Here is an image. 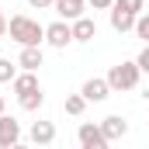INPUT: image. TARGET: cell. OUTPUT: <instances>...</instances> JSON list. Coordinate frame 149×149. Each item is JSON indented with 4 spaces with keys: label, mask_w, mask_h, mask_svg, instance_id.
Segmentation results:
<instances>
[{
    "label": "cell",
    "mask_w": 149,
    "mask_h": 149,
    "mask_svg": "<svg viewBox=\"0 0 149 149\" xmlns=\"http://www.w3.org/2000/svg\"><path fill=\"white\" fill-rule=\"evenodd\" d=\"M7 35L14 38L17 45H42L45 42V28L38 24L35 17H28V14H14L7 21Z\"/></svg>",
    "instance_id": "1"
},
{
    "label": "cell",
    "mask_w": 149,
    "mask_h": 149,
    "mask_svg": "<svg viewBox=\"0 0 149 149\" xmlns=\"http://www.w3.org/2000/svg\"><path fill=\"white\" fill-rule=\"evenodd\" d=\"M139 76H142V70H139V63L132 59V63L111 66V70H108V83H111V90L125 94V90H135V87H139Z\"/></svg>",
    "instance_id": "2"
},
{
    "label": "cell",
    "mask_w": 149,
    "mask_h": 149,
    "mask_svg": "<svg viewBox=\"0 0 149 149\" xmlns=\"http://www.w3.org/2000/svg\"><path fill=\"white\" fill-rule=\"evenodd\" d=\"M76 142L83 149H108V135H104V128L101 125H90V121H83L80 128H76Z\"/></svg>",
    "instance_id": "3"
},
{
    "label": "cell",
    "mask_w": 149,
    "mask_h": 149,
    "mask_svg": "<svg viewBox=\"0 0 149 149\" xmlns=\"http://www.w3.org/2000/svg\"><path fill=\"white\" fill-rule=\"evenodd\" d=\"M80 94L87 97V104H101V101H108L114 90H111V83H108V76H90L83 87H80Z\"/></svg>",
    "instance_id": "4"
},
{
    "label": "cell",
    "mask_w": 149,
    "mask_h": 149,
    "mask_svg": "<svg viewBox=\"0 0 149 149\" xmlns=\"http://www.w3.org/2000/svg\"><path fill=\"white\" fill-rule=\"evenodd\" d=\"M45 42H49L52 49H66V45L73 42V24H70V21H63V17H59V21H52V24L45 28Z\"/></svg>",
    "instance_id": "5"
},
{
    "label": "cell",
    "mask_w": 149,
    "mask_h": 149,
    "mask_svg": "<svg viewBox=\"0 0 149 149\" xmlns=\"http://www.w3.org/2000/svg\"><path fill=\"white\" fill-rule=\"evenodd\" d=\"M21 142V121L10 114H0V149H10Z\"/></svg>",
    "instance_id": "6"
},
{
    "label": "cell",
    "mask_w": 149,
    "mask_h": 149,
    "mask_svg": "<svg viewBox=\"0 0 149 149\" xmlns=\"http://www.w3.org/2000/svg\"><path fill=\"white\" fill-rule=\"evenodd\" d=\"M52 10H56L63 21H76V17H83V14H87V0H56V3H52Z\"/></svg>",
    "instance_id": "7"
},
{
    "label": "cell",
    "mask_w": 149,
    "mask_h": 149,
    "mask_svg": "<svg viewBox=\"0 0 149 149\" xmlns=\"http://www.w3.org/2000/svg\"><path fill=\"white\" fill-rule=\"evenodd\" d=\"M45 63V52H42V45H21V56H17V66L21 70H31L38 73V66Z\"/></svg>",
    "instance_id": "8"
},
{
    "label": "cell",
    "mask_w": 149,
    "mask_h": 149,
    "mask_svg": "<svg viewBox=\"0 0 149 149\" xmlns=\"http://www.w3.org/2000/svg\"><path fill=\"white\" fill-rule=\"evenodd\" d=\"M28 139H31L35 146H52V142H56V125H52V121H35V125L28 128Z\"/></svg>",
    "instance_id": "9"
},
{
    "label": "cell",
    "mask_w": 149,
    "mask_h": 149,
    "mask_svg": "<svg viewBox=\"0 0 149 149\" xmlns=\"http://www.w3.org/2000/svg\"><path fill=\"white\" fill-rule=\"evenodd\" d=\"M101 128H104L108 142H114V139H125V135H128V121H125L121 114H108V118L101 121Z\"/></svg>",
    "instance_id": "10"
},
{
    "label": "cell",
    "mask_w": 149,
    "mask_h": 149,
    "mask_svg": "<svg viewBox=\"0 0 149 149\" xmlns=\"http://www.w3.org/2000/svg\"><path fill=\"white\" fill-rule=\"evenodd\" d=\"M73 24V42H94L97 38V24H94V17H76V21H70Z\"/></svg>",
    "instance_id": "11"
},
{
    "label": "cell",
    "mask_w": 149,
    "mask_h": 149,
    "mask_svg": "<svg viewBox=\"0 0 149 149\" xmlns=\"http://www.w3.org/2000/svg\"><path fill=\"white\" fill-rule=\"evenodd\" d=\"M135 17H139V14H132V10L111 7V28L114 31H132V28H135Z\"/></svg>",
    "instance_id": "12"
},
{
    "label": "cell",
    "mask_w": 149,
    "mask_h": 149,
    "mask_svg": "<svg viewBox=\"0 0 149 149\" xmlns=\"http://www.w3.org/2000/svg\"><path fill=\"white\" fill-rule=\"evenodd\" d=\"M10 87H14V94L21 97V94H28V90H35V87H38V76L31 73V70H21V73L10 80Z\"/></svg>",
    "instance_id": "13"
},
{
    "label": "cell",
    "mask_w": 149,
    "mask_h": 149,
    "mask_svg": "<svg viewBox=\"0 0 149 149\" xmlns=\"http://www.w3.org/2000/svg\"><path fill=\"white\" fill-rule=\"evenodd\" d=\"M17 104H21L24 111H38V108L45 104V94H42V87L28 90V94H21V97H17Z\"/></svg>",
    "instance_id": "14"
},
{
    "label": "cell",
    "mask_w": 149,
    "mask_h": 149,
    "mask_svg": "<svg viewBox=\"0 0 149 149\" xmlns=\"http://www.w3.org/2000/svg\"><path fill=\"white\" fill-rule=\"evenodd\" d=\"M83 108H87V97H83V94H70V97H66V114L80 118V114H83Z\"/></svg>",
    "instance_id": "15"
},
{
    "label": "cell",
    "mask_w": 149,
    "mask_h": 149,
    "mask_svg": "<svg viewBox=\"0 0 149 149\" xmlns=\"http://www.w3.org/2000/svg\"><path fill=\"white\" fill-rule=\"evenodd\" d=\"M14 76H17V63H10V59L0 56V83H10Z\"/></svg>",
    "instance_id": "16"
},
{
    "label": "cell",
    "mask_w": 149,
    "mask_h": 149,
    "mask_svg": "<svg viewBox=\"0 0 149 149\" xmlns=\"http://www.w3.org/2000/svg\"><path fill=\"white\" fill-rule=\"evenodd\" d=\"M132 31L142 38V42H149V14H139V17H135V28H132Z\"/></svg>",
    "instance_id": "17"
},
{
    "label": "cell",
    "mask_w": 149,
    "mask_h": 149,
    "mask_svg": "<svg viewBox=\"0 0 149 149\" xmlns=\"http://www.w3.org/2000/svg\"><path fill=\"white\" fill-rule=\"evenodd\" d=\"M142 3H146V0H114L111 7H121V10H132V14H139V10H142Z\"/></svg>",
    "instance_id": "18"
},
{
    "label": "cell",
    "mask_w": 149,
    "mask_h": 149,
    "mask_svg": "<svg viewBox=\"0 0 149 149\" xmlns=\"http://www.w3.org/2000/svg\"><path fill=\"white\" fill-rule=\"evenodd\" d=\"M135 63H139V70H142V73H149V42L142 45V49H139V56H135Z\"/></svg>",
    "instance_id": "19"
},
{
    "label": "cell",
    "mask_w": 149,
    "mask_h": 149,
    "mask_svg": "<svg viewBox=\"0 0 149 149\" xmlns=\"http://www.w3.org/2000/svg\"><path fill=\"white\" fill-rule=\"evenodd\" d=\"M114 0H87V7H94V10H111Z\"/></svg>",
    "instance_id": "20"
},
{
    "label": "cell",
    "mask_w": 149,
    "mask_h": 149,
    "mask_svg": "<svg viewBox=\"0 0 149 149\" xmlns=\"http://www.w3.org/2000/svg\"><path fill=\"white\" fill-rule=\"evenodd\" d=\"M28 3H31V7H35V10H45V7H52V3H56V0H28Z\"/></svg>",
    "instance_id": "21"
},
{
    "label": "cell",
    "mask_w": 149,
    "mask_h": 149,
    "mask_svg": "<svg viewBox=\"0 0 149 149\" xmlns=\"http://www.w3.org/2000/svg\"><path fill=\"white\" fill-rule=\"evenodd\" d=\"M7 35V17H3V7H0V38Z\"/></svg>",
    "instance_id": "22"
},
{
    "label": "cell",
    "mask_w": 149,
    "mask_h": 149,
    "mask_svg": "<svg viewBox=\"0 0 149 149\" xmlns=\"http://www.w3.org/2000/svg\"><path fill=\"white\" fill-rule=\"evenodd\" d=\"M0 114H3V97H0Z\"/></svg>",
    "instance_id": "23"
}]
</instances>
